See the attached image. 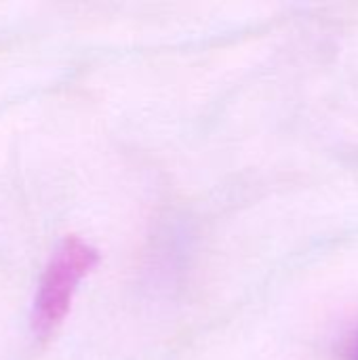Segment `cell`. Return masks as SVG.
<instances>
[{"instance_id":"7a4b0ae2","label":"cell","mask_w":358,"mask_h":360,"mask_svg":"<svg viewBox=\"0 0 358 360\" xmlns=\"http://www.w3.org/2000/svg\"><path fill=\"white\" fill-rule=\"evenodd\" d=\"M352 360H358V342L354 344V348H352Z\"/></svg>"},{"instance_id":"6da1fadb","label":"cell","mask_w":358,"mask_h":360,"mask_svg":"<svg viewBox=\"0 0 358 360\" xmlns=\"http://www.w3.org/2000/svg\"><path fill=\"white\" fill-rule=\"evenodd\" d=\"M99 251L80 236H65L53 251L34 297L32 331L49 340L70 314L78 285L99 266Z\"/></svg>"}]
</instances>
